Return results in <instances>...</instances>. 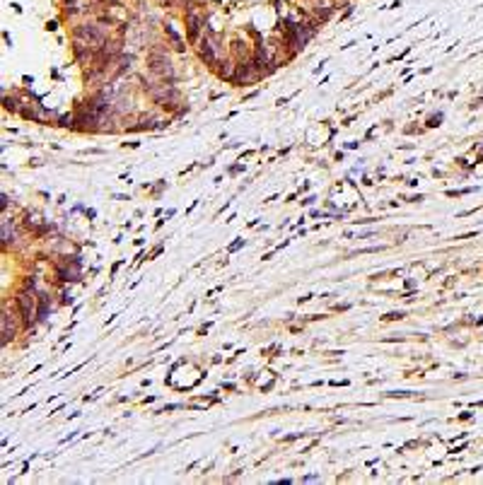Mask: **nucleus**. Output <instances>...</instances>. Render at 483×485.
Wrapping results in <instances>:
<instances>
[{"mask_svg":"<svg viewBox=\"0 0 483 485\" xmlns=\"http://www.w3.org/2000/svg\"><path fill=\"white\" fill-rule=\"evenodd\" d=\"M148 65H150V70H152L155 75H160V77H167V80H172L174 77L172 61H169L162 51H152V53H150Z\"/></svg>","mask_w":483,"mask_h":485,"instance_id":"f257e3e1","label":"nucleus"},{"mask_svg":"<svg viewBox=\"0 0 483 485\" xmlns=\"http://www.w3.org/2000/svg\"><path fill=\"white\" fill-rule=\"evenodd\" d=\"M17 304H20V309H22V316H25V321L29 323L34 319V295L32 292H20L17 295Z\"/></svg>","mask_w":483,"mask_h":485,"instance_id":"f03ea898","label":"nucleus"},{"mask_svg":"<svg viewBox=\"0 0 483 485\" xmlns=\"http://www.w3.org/2000/svg\"><path fill=\"white\" fill-rule=\"evenodd\" d=\"M15 338V321H13V314L8 309H3V343L13 340Z\"/></svg>","mask_w":483,"mask_h":485,"instance_id":"7ed1b4c3","label":"nucleus"},{"mask_svg":"<svg viewBox=\"0 0 483 485\" xmlns=\"http://www.w3.org/2000/svg\"><path fill=\"white\" fill-rule=\"evenodd\" d=\"M215 44L213 41H208V39H203V44H201V56L206 58V61H211V63H215L218 61V53H215Z\"/></svg>","mask_w":483,"mask_h":485,"instance_id":"20e7f679","label":"nucleus"},{"mask_svg":"<svg viewBox=\"0 0 483 485\" xmlns=\"http://www.w3.org/2000/svg\"><path fill=\"white\" fill-rule=\"evenodd\" d=\"M199 27H201V20L196 17V15H188V34H191V39H196V34H199Z\"/></svg>","mask_w":483,"mask_h":485,"instance_id":"39448f33","label":"nucleus"},{"mask_svg":"<svg viewBox=\"0 0 483 485\" xmlns=\"http://www.w3.org/2000/svg\"><path fill=\"white\" fill-rule=\"evenodd\" d=\"M167 34H169V39H172L174 49H176V51H184V46H181V39L176 37V32H174V29H169V27H167Z\"/></svg>","mask_w":483,"mask_h":485,"instance_id":"423d86ee","label":"nucleus"}]
</instances>
